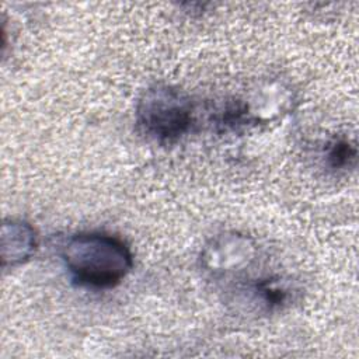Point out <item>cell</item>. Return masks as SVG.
<instances>
[{"mask_svg": "<svg viewBox=\"0 0 359 359\" xmlns=\"http://www.w3.org/2000/svg\"><path fill=\"white\" fill-rule=\"evenodd\" d=\"M254 257L252 241L241 234H220L213 238L202 252L203 266L213 272L238 271L248 266Z\"/></svg>", "mask_w": 359, "mask_h": 359, "instance_id": "3", "label": "cell"}, {"mask_svg": "<svg viewBox=\"0 0 359 359\" xmlns=\"http://www.w3.org/2000/svg\"><path fill=\"white\" fill-rule=\"evenodd\" d=\"M62 259L80 285L112 287L122 282L133 266L129 247L105 233H79L62 245Z\"/></svg>", "mask_w": 359, "mask_h": 359, "instance_id": "1", "label": "cell"}, {"mask_svg": "<svg viewBox=\"0 0 359 359\" xmlns=\"http://www.w3.org/2000/svg\"><path fill=\"white\" fill-rule=\"evenodd\" d=\"M327 158L332 168H345L349 167L351 163L356 158V149L353 144H351L346 140H337L331 143Z\"/></svg>", "mask_w": 359, "mask_h": 359, "instance_id": "5", "label": "cell"}, {"mask_svg": "<svg viewBox=\"0 0 359 359\" xmlns=\"http://www.w3.org/2000/svg\"><path fill=\"white\" fill-rule=\"evenodd\" d=\"M136 119L149 137L161 143L172 142L189 130L194 121L192 102L181 90L157 84L140 97Z\"/></svg>", "mask_w": 359, "mask_h": 359, "instance_id": "2", "label": "cell"}, {"mask_svg": "<svg viewBox=\"0 0 359 359\" xmlns=\"http://www.w3.org/2000/svg\"><path fill=\"white\" fill-rule=\"evenodd\" d=\"M7 230L3 229V261L6 264L7 259L13 264L21 262L27 259L31 252L35 250L36 238L32 227L24 222L11 220L10 224H4Z\"/></svg>", "mask_w": 359, "mask_h": 359, "instance_id": "4", "label": "cell"}]
</instances>
